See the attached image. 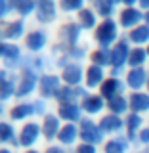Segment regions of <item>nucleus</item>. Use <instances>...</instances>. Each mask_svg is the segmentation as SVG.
Segmentation results:
<instances>
[{"label":"nucleus","mask_w":149,"mask_h":153,"mask_svg":"<svg viewBox=\"0 0 149 153\" xmlns=\"http://www.w3.org/2000/svg\"><path fill=\"white\" fill-rule=\"evenodd\" d=\"M142 23H145V12H143V10H140L138 6H126L122 10L121 25L124 29L132 31V29H136L138 25H142Z\"/></svg>","instance_id":"nucleus-2"},{"label":"nucleus","mask_w":149,"mask_h":153,"mask_svg":"<svg viewBox=\"0 0 149 153\" xmlns=\"http://www.w3.org/2000/svg\"><path fill=\"white\" fill-rule=\"evenodd\" d=\"M145 50H147V56H149V46H147V48H145Z\"/></svg>","instance_id":"nucleus-13"},{"label":"nucleus","mask_w":149,"mask_h":153,"mask_svg":"<svg viewBox=\"0 0 149 153\" xmlns=\"http://www.w3.org/2000/svg\"><path fill=\"white\" fill-rule=\"evenodd\" d=\"M138 8L143 10V12H149V0H140V2H138Z\"/></svg>","instance_id":"nucleus-10"},{"label":"nucleus","mask_w":149,"mask_h":153,"mask_svg":"<svg viewBox=\"0 0 149 153\" xmlns=\"http://www.w3.org/2000/svg\"><path fill=\"white\" fill-rule=\"evenodd\" d=\"M147 69H149V65H147ZM145 90H147V92H149V80H147V88H145Z\"/></svg>","instance_id":"nucleus-12"},{"label":"nucleus","mask_w":149,"mask_h":153,"mask_svg":"<svg viewBox=\"0 0 149 153\" xmlns=\"http://www.w3.org/2000/svg\"><path fill=\"white\" fill-rule=\"evenodd\" d=\"M145 23L149 25V12H145Z\"/></svg>","instance_id":"nucleus-11"},{"label":"nucleus","mask_w":149,"mask_h":153,"mask_svg":"<svg viewBox=\"0 0 149 153\" xmlns=\"http://www.w3.org/2000/svg\"><path fill=\"white\" fill-rule=\"evenodd\" d=\"M128 65H130V69H134V67H147L149 65V56H147L145 48L134 46L132 52H130V57H128Z\"/></svg>","instance_id":"nucleus-6"},{"label":"nucleus","mask_w":149,"mask_h":153,"mask_svg":"<svg viewBox=\"0 0 149 153\" xmlns=\"http://www.w3.org/2000/svg\"><path fill=\"white\" fill-rule=\"evenodd\" d=\"M145 117L143 115H138V113H130L126 117V128H128V132H130V138H136L138 136V132L142 130L143 126H145Z\"/></svg>","instance_id":"nucleus-7"},{"label":"nucleus","mask_w":149,"mask_h":153,"mask_svg":"<svg viewBox=\"0 0 149 153\" xmlns=\"http://www.w3.org/2000/svg\"><path fill=\"white\" fill-rule=\"evenodd\" d=\"M130 102V111L138 115H149V92L142 90V92H132L128 96Z\"/></svg>","instance_id":"nucleus-3"},{"label":"nucleus","mask_w":149,"mask_h":153,"mask_svg":"<svg viewBox=\"0 0 149 153\" xmlns=\"http://www.w3.org/2000/svg\"><path fill=\"white\" fill-rule=\"evenodd\" d=\"M128 42L134 44V46L147 48L149 46V25L147 23H142V25H138L136 29L128 31Z\"/></svg>","instance_id":"nucleus-4"},{"label":"nucleus","mask_w":149,"mask_h":153,"mask_svg":"<svg viewBox=\"0 0 149 153\" xmlns=\"http://www.w3.org/2000/svg\"><path fill=\"white\" fill-rule=\"evenodd\" d=\"M132 44L128 42V38L126 40H121L117 46H115V50H113V54H111V61L115 65H126L128 63V57H130V52H132Z\"/></svg>","instance_id":"nucleus-5"},{"label":"nucleus","mask_w":149,"mask_h":153,"mask_svg":"<svg viewBox=\"0 0 149 153\" xmlns=\"http://www.w3.org/2000/svg\"><path fill=\"white\" fill-rule=\"evenodd\" d=\"M149 80V69L147 67H134L126 73V86L132 92H142L147 88Z\"/></svg>","instance_id":"nucleus-1"},{"label":"nucleus","mask_w":149,"mask_h":153,"mask_svg":"<svg viewBox=\"0 0 149 153\" xmlns=\"http://www.w3.org/2000/svg\"><path fill=\"white\" fill-rule=\"evenodd\" d=\"M126 151V142H113L107 146V153H124Z\"/></svg>","instance_id":"nucleus-9"},{"label":"nucleus","mask_w":149,"mask_h":153,"mask_svg":"<svg viewBox=\"0 0 149 153\" xmlns=\"http://www.w3.org/2000/svg\"><path fill=\"white\" fill-rule=\"evenodd\" d=\"M136 138H138V142H140L143 147H149V123L142 128L140 132H138V136H136Z\"/></svg>","instance_id":"nucleus-8"},{"label":"nucleus","mask_w":149,"mask_h":153,"mask_svg":"<svg viewBox=\"0 0 149 153\" xmlns=\"http://www.w3.org/2000/svg\"><path fill=\"white\" fill-rule=\"evenodd\" d=\"M147 123H149V119H147Z\"/></svg>","instance_id":"nucleus-14"}]
</instances>
